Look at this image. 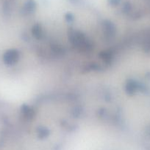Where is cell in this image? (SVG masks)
I'll use <instances>...</instances> for the list:
<instances>
[{"label": "cell", "mask_w": 150, "mask_h": 150, "mask_svg": "<svg viewBox=\"0 0 150 150\" xmlns=\"http://www.w3.org/2000/svg\"><path fill=\"white\" fill-rule=\"evenodd\" d=\"M17 53L15 52V51H10V52H7L5 54V56H4V61L6 62V63L11 64V63L15 62L16 59H17Z\"/></svg>", "instance_id": "cell-1"}]
</instances>
